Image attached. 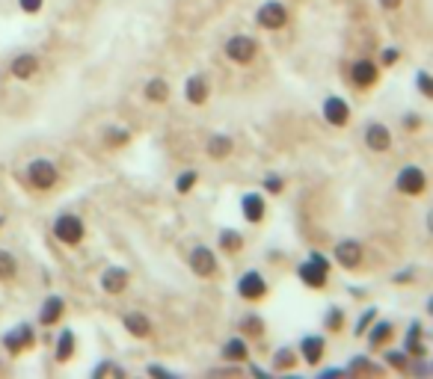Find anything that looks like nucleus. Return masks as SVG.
<instances>
[{
    "label": "nucleus",
    "instance_id": "1",
    "mask_svg": "<svg viewBox=\"0 0 433 379\" xmlns=\"http://www.w3.org/2000/svg\"><path fill=\"white\" fill-rule=\"evenodd\" d=\"M297 276H300V282L306 285V287H327V278H330V261L323 255L314 252L309 261H303L297 267Z\"/></svg>",
    "mask_w": 433,
    "mask_h": 379
},
{
    "label": "nucleus",
    "instance_id": "2",
    "mask_svg": "<svg viewBox=\"0 0 433 379\" xmlns=\"http://www.w3.org/2000/svg\"><path fill=\"white\" fill-rule=\"evenodd\" d=\"M83 234H86V228L81 223V216H74V214H60L54 219V237L60 243L66 246H77L83 240Z\"/></svg>",
    "mask_w": 433,
    "mask_h": 379
},
{
    "label": "nucleus",
    "instance_id": "3",
    "mask_svg": "<svg viewBox=\"0 0 433 379\" xmlns=\"http://www.w3.org/2000/svg\"><path fill=\"white\" fill-rule=\"evenodd\" d=\"M223 51H225V57H229L232 63L247 65V63H252L255 51H259V42H255L252 36H232L229 42H225Z\"/></svg>",
    "mask_w": 433,
    "mask_h": 379
},
{
    "label": "nucleus",
    "instance_id": "4",
    "mask_svg": "<svg viewBox=\"0 0 433 379\" xmlns=\"http://www.w3.org/2000/svg\"><path fill=\"white\" fill-rule=\"evenodd\" d=\"M395 187H398V193H403V196H421V193H425V187H427V178H425V172H421L419 166L410 163V166H403L398 172Z\"/></svg>",
    "mask_w": 433,
    "mask_h": 379
},
{
    "label": "nucleus",
    "instance_id": "5",
    "mask_svg": "<svg viewBox=\"0 0 433 379\" xmlns=\"http://www.w3.org/2000/svg\"><path fill=\"white\" fill-rule=\"evenodd\" d=\"M255 24L264 30H282L288 24V9H285L279 0H268V3L255 12Z\"/></svg>",
    "mask_w": 433,
    "mask_h": 379
},
{
    "label": "nucleus",
    "instance_id": "6",
    "mask_svg": "<svg viewBox=\"0 0 433 379\" xmlns=\"http://www.w3.org/2000/svg\"><path fill=\"white\" fill-rule=\"evenodd\" d=\"M27 178H30V184L36 190H51L57 184V166L51 161H45V157H39L27 166Z\"/></svg>",
    "mask_w": 433,
    "mask_h": 379
},
{
    "label": "nucleus",
    "instance_id": "7",
    "mask_svg": "<svg viewBox=\"0 0 433 379\" xmlns=\"http://www.w3.org/2000/svg\"><path fill=\"white\" fill-rule=\"evenodd\" d=\"M238 294H241L243 299H247V303H259V299L268 296V282L261 278V273L250 270V273H243V276H241Z\"/></svg>",
    "mask_w": 433,
    "mask_h": 379
},
{
    "label": "nucleus",
    "instance_id": "8",
    "mask_svg": "<svg viewBox=\"0 0 433 379\" xmlns=\"http://www.w3.org/2000/svg\"><path fill=\"white\" fill-rule=\"evenodd\" d=\"M33 338H36V335H33V326L21 323V326H15L12 332L3 335V347H6V350L12 353V356H21L24 350H30V347H33Z\"/></svg>",
    "mask_w": 433,
    "mask_h": 379
},
{
    "label": "nucleus",
    "instance_id": "9",
    "mask_svg": "<svg viewBox=\"0 0 433 379\" xmlns=\"http://www.w3.org/2000/svg\"><path fill=\"white\" fill-rule=\"evenodd\" d=\"M323 119L332 125V127H344L350 122V107L348 101H341L339 95H330L327 101H323Z\"/></svg>",
    "mask_w": 433,
    "mask_h": 379
},
{
    "label": "nucleus",
    "instance_id": "10",
    "mask_svg": "<svg viewBox=\"0 0 433 379\" xmlns=\"http://www.w3.org/2000/svg\"><path fill=\"white\" fill-rule=\"evenodd\" d=\"M190 270L199 276V278H208L216 273V261H214V252L205 246H196L190 252Z\"/></svg>",
    "mask_w": 433,
    "mask_h": 379
},
{
    "label": "nucleus",
    "instance_id": "11",
    "mask_svg": "<svg viewBox=\"0 0 433 379\" xmlns=\"http://www.w3.org/2000/svg\"><path fill=\"white\" fill-rule=\"evenodd\" d=\"M365 145L371 148V152H389L392 148V131L380 122H371L365 127Z\"/></svg>",
    "mask_w": 433,
    "mask_h": 379
},
{
    "label": "nucleus",
    "instance_id": "12",
    "mask_svg": "<svg viewBox=\"0 0 433 379\" xmlns=\"http://www.w3.org/2000/svg\"><path fill=\"white\" fill-rule=\"evenodd\" d=\"M128 282H131V273H128L125 267H107L101 273V287L107 294H122Z\"/></svg>",
    "mask_w": 433,
    "mask_h": 379
},
{
    "label": "nucleus",
    "instance_id": "13",
    "mask_svg": "<svg viewBox=\"0 0 433 379\" xmlns=\"http://www.w3.org/2000/svg\"><path fill=\"white\" fill-rule=\"evenodd\" d=\"M336 261L348 270H356L359 261H362V243L359 240H341L336 246Z\"/></svg>",
    "mask_w": 433,
    "mask_h": 379
},
{
    "label": "nucleus",
    "instance_id": "14",
    "mask_svg": "<svg viewBox=\"0 0 433 379\" xmlns=\"http://www.w3.org/2000/svg\"><path fill=\"white\" fill-rule=\"evenodd\" d=\"M350 77H353V83H356L359 89H365V86H374V83H377L380 72H377V65H374L371 59H359V63H353Z\"/></svg>",
    "mask_w": 433,
    "mask_h": 379
},
{
    "label": "nucleus",
    "instance_id": "15",
    "mask_svg": "<svg viewBox=\"0 0 433 379\" xmlns=\"http://www.w3.org/2000/svg\"><path fill=\"white\" fill-rule=\"evenodd\" d=\"M9 72H12V77H18V81H30V77L39 72V59L33 54H21V57L12 59Z\"/></svg>",
    "mask_w": 433,
    "mask_h": 379
},
{
    "label": "nucleus",
    "instance_id": "16",
    "mask_svg": "<svg viewBox=\"0 0 433 379\" xmlns=\"http://www.w3.org/2000/svg\"><path fill=\"white\" fill-rule=\"evenodd\" d=\"M241 211L247 223H261L264 219V198L259 193H247L241 198Z\"/></svg>",
    "mask_w": 433,
    "mask_h": 379
},
{
    "label": "nucleus",
    "instance_id": "17",
    "mask_svg": "<svg viewBox=\"0 0 433 379\" xmlns=\"http://www.w3.org/2000/svg\"><path fill=\"white\" fill-rule=\"evenodd\" d=\"M63 311H66L63 299L60 296H48L45 305H42V311H39V323H42V326H54L63 317Z\"/></svg>",
    "mask_w": 433,
    "mask_h": 379
},
{
    "label": "nucleus",
    "instance_id": "18",
    "mask_svg": "<svg viewBox=\"0 0 433 379\" xmlns=\"http://www.w3.org/2000/svg\"><path fill=\"white\" fill-rule=\"evenodd\" d=\"M300 356L306 358V365H318L321 358H323V338L318 335H309V338H303V344H300Z\"/></svg>",
    "mask_w": 433,
    "mask_h": 379
},
{
    "label": "nucleus",
    "instance_id": "19",
    "mask_svg": "<svg viewBox=\"0 0 433 379\" xmlns=\"http://www.w3.org/2000/svg\"><path fill=\"white\" fill-rule=\"evenodd\" d=\"M184 95H187V101H190V104H205V101H208V81L199 77V74H193L190 81H187V86H184Z\"/></svg>",
    "mask_w": 433,
    "mask_h": 379
},
{
    "label": "nucleus",
    "instance_id": "20",
    "mask_svg": "<svg viewBox=\"0 0 433 379\" xmlns=\"http://www.w3.org/2000/svg\"><path fill=\"white\" fill-rule=\"evenodd\" d=\"M125 329H128V332H131L134 338H149V335H152V323H149V317L140 314V311L125 314Z\"/></svg>",
    "mask_w": 433,
    "mask_h": 379
},
{
    "label": "nucleus",
    "instance_id": "21",
    "mask_svg": "<svg viewBox=\"0 0 433 379\" xmlns=\"http://www.w3.org/2000/svg\"><path fill=\"white\" fill-rule=\"evenodd\" d=\"M232 154V136H225V134H216L208 139V157L211 161H223V157H229Z\"/></svg>",
    "mask_w": 433,
    "mask_h": 379
},
{
    "label": "nucleus",
    "instance_id": "22",
    "mask_svg": "<svg viewBox=\"0 0 433 379\" xmlns=\"http://www.w3.org/2000/svg\"><path fill=\"white\" fill-rule=\"evenodd\" d=\"M57 362H68V358H72L74 356V332H72V329H63V332H60V338H57Z\"/></svg>",
    "mask_w": 433,
    "mask_h": 379
},
{
    "label": "nucleus",
    "instance_id": "23",
    "mask_svg": "<svg viewBox=\"0 0 433 379\" xmlns=\"http://www.w3.org/2000/svg\"><path fill=\"white\" fill-rule=\"evenodd\" d=\"M145 98L154 104H163L166 98H170V83L161 81V77H152V81L145 83Z\"/></svg>",
    "mask_w": 433,
    "mask_h": 379
},
{
    "label": "nucleus",
    "instance_id": "24",
    "mask_svg": "<svg viewBox=\"0 0 433 379\" xmlns=\"http://www.w3.org/2000/svg\"><path fill=\"white\" fill-rule=\"evenodd\" d=\"M247 356H250V350H247L243 338H232V341L223 347V358H229V362H243Z\"/></svg>",
    "mask_w": 433,
    "mask_h": 379
},
{
    "label": "nucleus",
    "instance_id": "25",
    "mask_svg": "<svg viewBox=\"0 0 433 379\" xmlns=\"http://www.w3.org/2000/svg\"><path fill=\"white\" fill-rule=\"evenodd\" d=\"M241 246H243V237L234 232V228H223L220 232V249L223 252H241Z\"/></svg>",
    "mask_w": 433,
    "mask_h": 379
},
{
    "label": "nucleus",
    "instance_id": "26",
    "mask_svg": "<svg viewBox=\"0 0 433 379\" xmlns=\"http://www.w3.org/2000/svg\"><path fill=\"white\" fill-rule=\"evenodd\" d=\"M18 273V261H15V255H9L0 249V282H12Z\"/></svg>",
    "mask_w": 433,
    "mask_h": 379
},
{
    "label": "nucleus",
    "instance_id": "27",
    "mask_svg": "<svg viewBox=\"0 0 433 379\" xmlns=\"http://www.w3.org/2000/svg\"><path fill=\"white\" fill-rule=\"evenodd\" d=\"M389 338H392V323H377V326H374L371 332H368V344L374 347V350H377V347H383V344L389 341Z\"/></svg>",
    "mask_w": 433,
    "mask_h": 379
},
{
    "label": "nucleus",
    "instance_id": "28",
    "mask_svg": "<svg viewBox=\"0 0 433 379\" xmlns=\"http://www.w3.org/2000/svg\"><path fill=\"white\" fill-rule=\"evenodd\" d=\"M407 350H410L412 356H425V347H421V326H419V323H412V326H410Z\"/></svg>",
    "mask_w": 433,
    "mask_h": 379
},
{
    "label": "nucleus",
    "instance_id": "29",
    "mask_svg": "<svg viewBox=\"0 0 433 379\" xmlns=\"http://www.w3.org/2000/svg\"><path fill=\"white\" fill-rule=\"evenodd\" d=\"M241 329H243V332H247V335L259 338V335L264 332V323H261V317H255V314H247V317H243V320H241Z\"/></svg>",
    "mask_w": 433,
    "mask_h": 379
},
{
    "label": "nucleus",
    "instance_id": "30",
    "mask_svg": "<svg viewBox=\"0 0 433 379\" xmlns=\"http://www.w3.org/2000/svg\"><path fill=\"white\" fill-rule=\"evenodd\" d=\"M128 139H131V134H128V131H119V127H110V131L104 134V143L110 145V148H119V145H125Z\"/></svg>",
    "mask_w": 433,
    "mask_h": 379
},
{
    "label": "nucleus",
    "instance_id": "31",
    "mask_svg": "<svg viewBox=\"0 0 433 379\" xmlns=\"http://www.w3.org/2000/svg\"><path fill=\"white\" fill-rule=\"evenodd\" d=\"M199 181V172H184V175H179V181H175V190H179V193H190L193 190V184Z\"/></svg>",
    "mask_w": 433,
    "mask_h": 379
},
{
    "label": "nucleus",
    "instance_id": "32",
    "mask_svg": "<svg viewBox=\"0 0 433 379\" xmlns=\"http://www.w3.org/2000/svg\"><path fill=\"white\" fill-rule=\"evenodd\" d=\"M416 89H419V92L425 95V98H433V77H430L427 72H419V74H416Z\"/></svg>",
    "mask_w": 433,
    "mask_h": 379
},
{
    "label": "nucleus",
    "instance_id": "33",
    "mask_svg": "<svg viewBox=\"0 0 433 379\" xmlns=\"http://www.w3.org/2000/svg\"><path fill=\"white\" fill-rule=\"evenodd\" d=\"M374 317H377V308H368V311H365V314H362V317H359V323H356V329H353V335H356V338H362V335H365V332H368V326H371V320H374Z\"/></svg>",
    "mask_w": 433,
    "mask_h": 379
},
{
    "label": "nucleus",
    "instance_id": "34",
    "mask_svg": "<svg viewBox=\"0 0 433 379\" xmlns=\"http://www.w3.org/2000/svg\"><path fill=\"white\" fill-rule=\"evenodd\" d=\"M294 358H297V356H294L291 350H285V347H282V350H276V358H273V365H276L279 371H288V367L294 365Z\"/></svg>",
    "mask_w": 433,
    "mask_h": 379
},
{
    "label": "nucleus",
    "instance_id": "35",
    "mask_svg": "<svg viewBox=\"0 0 433 379\" xmlns=\"http://www.w3.org/2000/svg\"><path fill=\"white\" fill-rule=\"evenodd\" d=\"M107 373H110V376H125L122 367H116V365H110V362H101V365H98L95 371H92V376H107Z\"/></svg>",
    "mask_w": 433,
    "mask_h": 379
},
{
    "label": "nucleus",
    "instance_id": "36",
    "mask_svg": "<svg viewBox=\"0 0 433 379\" xmlns=\"http://www.w3.org/2000/svg\"><path fill=\"white\" fill-rule=\"evenodd\" d=\"M341 323H344V311H341V308H330V314H327V329H332V332H336V329H341Z\"/></svg>",
    "mask_w": 433,
    "mask_h": 379
},
{
    "label": "nucleus",
    "instance_id": "37",
    "mask_svg": "<svg viewBox=\"0 0 433 379\" xmlns=\"http://www.w3.org/2000/svg\"><path fill=\"white\" fill-rule=\"evenodd\" d=\"M386 365H392L395 371H407V356L403 353H386Z\"/></svg>",
    "mask_w": 433,
    "mask_h": 379
},
{
    "label": "nucleus",
    "instance_id": "38",
    "mask_svg": "<svg viewBox=\"0 0 433 379\" xmlns=\"http://www.w3.org/2000/svg\"><path fill=\"white\" fill-rule=\"evenodd\" d=\"M264 190H270V193H282V178L279 175H268V178H264Z\"/></svg>",
    "mask_w": 433,
    "mask_h": 379
},
{
    "label": "nucleus",
    "instance_id": "39",
    "mask_svg": "<svg viewBox=\"0 0 433 379\" xmlns=\"http://www.w3.org/2000/svg\"><path fill=\"white\" fill-rule=\"evenodd\" d=\"M18 3H21V9H24V12H39V9H42V3H45V0H18Z\"/></svg>",
    "mask_w": 433,
    "mask_h": 379
},
{
    "label": "nucleus",
    "instance_id": "40",
    "mask_svg": "<svg viewBox=\"0 0 433 379\" xmlns=\"http://www.w3.org/2000/svg\"><path fill=\"white\" fill-rule=\"evenodd\" d=\"M398 57H401V54L395 51V48H389V51H383L380 59H383V65H395V63H398Z\"/></svg>",
    "mask_w": 433,
    "mask_h": 379
},
{
    "label": "nucleus",
    "instance_id": "41",
    "mask_svg": "<svg viewBox=\"0 0 433 379\" xmlns=\"http://www.w3.org/2000/svg\"><path fill=\"white\" fill-rule=\"evenodd\" d=\"M421 122H419V116L416 113H407V116H403V127H419Z\"/></svg>",
    "mask_w": 433,
    "mask_h": 379
},
{
    "label": "nucleus",
    "instance_id": "42",
    "mask_svg": "<svg viewBox=\"0 0 433 379\" xmlns=\"http://www.w3.org/2000/svg\"><path fill=\"white\" fill-rule=\"evenodd\" d=\"M380 6H383V9H398L401 0H380Z\"/></svg>",
    "mask_w": 433,
    "mask_h": 379
},
{
    "label": "nucleus",
    "instance_id": "43",
    "mask_svg": "<svg viewBox=\"0 0 433 379\" xmlns=\"http://www.w3.org/2000/svg\"><path fill=\"white\" fill-rule=\"evenodd\" d=\"M149 373H154V376H166V371H163V367H157V365H149Z\"/></svg>",
    "mask_w": 433,
    "mask_h": 379
},
{
    "label": "nucleus",
    "instance_id": "44",
    "mask_svg": "<svg viewBox=\"0 0 433 379\" xmlns=\"http://www.w3.org/2000/svg\"><path fill=\"white\" fill-rule=\"evenodd\" d=\"M427 232H430V234H433V211H430V214H427Z\"/></svg>",
    "mask_w": 433,
    "mask_h": 379
},
{
    "label": "nucleus",
    "instance_id": "45",
    "mask_svg": "<svg viewBox=\"0 0 433 379\" xmlns=\"http://www.w3.org/2000/svg\"><path fill=\"white\" fill-rule=\"evenodd\" d=\"M427 311H430V314H433V299H430V308H427Z\"/></svg>",
    "mask_w": 433,
    "mask_h": 379
}]
</instances>
